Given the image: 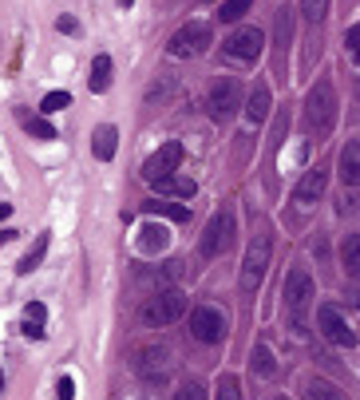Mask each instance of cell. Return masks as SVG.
Here are the masks:
<instances>
[{"instance_id":"6da1fadb","label":"cell","mask_w":360,"mask_h":400,"mask_svg":"<svg viewBox=\"0 0 360 400\" xmlns=\"http://www.w3.org/2000/svg\"><path fill=\"white\" fill-rule=\"evenodd\" d=\"M285 313H289V325L297 329V333H305V321H309V305H313L317 289H313V277H309V270L305 266H297V270H289V277H285Z\"/></svg>"},{"instance_id":"7a4b0ae2","label":"cell","mask_w":360,"mask_h":400,"mask_svg":"<svg viewBox=\"0 0 360 400\" xmlns=\"http://www.w3.org/2000/svg\"><path fill=\"white\" fill-rule=\"evenodd\" d=\"M182 313H187V293L182 289H162L155 297H147V305L139 309V321L147 329H162V325H174Z\"/></svg>"},{"instance_id":"3957f363","label":"cell","mask_w":360,"mask_h":400,"mask_svg":"<svg viewBox=\"0 0 360 400\" xmlns=\"http://www.w3.org/2000/svg\"><path fill=\"white\" fill-rule=\"evenodd\" d=\"M332 119H337V92H332L329 80H317L305 96V127L325 135L332 127Z\"/></svg>"},{"instance_id":"277c9868","label":"cell","mask_w":360,"mask_h":400,"mask_svg":"<svg viewBox=\"0 0 360 400\" xmlns=\"http://www.w3.org/2000/svg\"><path fill=\"white\" fill-rule=\"evenodd\" d=\"M242 107V83L234 76H218V80L210 83V92H206V112L214 123H226L230 115Z\"/></svg>"},{"instance_id":"5b68a950","label":"cell","mask_w":360,"mask_h":400,"mask_svg":"<svg viewBox=\"0 0 360 400\" xmlns=\"http://www.w3.org/2000/svg\"><path fill=\"white\" fill-rule=\"evenodd\" d=\"M210 44H214L210 24H202V20H190V24H182V28L171 36L167 52H171L174 60H190V56H202V52H210Z\"/></svg>"},{"instance_id":"8992f818","label":"cell","mask_w":360,"mask_h":400,"mask_svg":"<svg viewBox=\"0 0 360 400\" xmlns=\"http://www.w3.org/2000/svg\"><path fill=\"white\" fill-rule=\"evenodd\" d=\"M222 52L230 60H237V64H257L262 52H266V32L262 28H237L234 36L222 40Z\"/></svg>"},{"instance_id":"52a82bcc","label":"cell","mask_w":360,"mask_h":400,"mask_svg":"<svg viewBox=\"0 0 360 400\" xmlns=\"http://www.w3.org/2000/svg\"><path fill=\"white\" fill-rule=\"evenodd\" d=\"M230 246H234V214L218 210L202 230V257H222Z\"/></svg>"},{"instance_id":"ba28073f","label":"cell","mask_w":360,"mask_h":400,"mask_svg":"<svg viewBox=\"0 0 360 400\" xmlns=\"http://www.w3.org/2000/svg\"><path fill=\"white\" fill-rule=\"evenodd\" d=\"M269 250H273L269 234H257L253 246L246 250V262H242V289L262 286V277H266V270H269Z\"/></svg>"},{"instance_id":"9c48e42d","label":"cell","mask_w":360,"mask_h":400,"mask_svg":"<svg viewBox=\"0 0 360 400\" xmlns=\"http://www.w3.org/2000/svg\"><path fill=\"white\" fill-rule=\"evenodd\" d=\"M190 337L202 341V345H218L222 337H226V317H222V309L198 305V309L190 313Z\"/></svg>"},{"instance_id":"30bf717a","label":"cell","mask_w":360,"mask_h":400,"mask_svg":"<svg viewBox=\"0 0 360 400\" xmlns=\"http://www.w3.org/2000/svg\"><path fill=\"white\" fill-rule=\"evenodd\" d=\"M317 325H321V333L329 337L332 345H341V349H352L357 345V333L348 329V321L341 317L337 305H317Z\"/></svg>"},{"instance_id":"8fae6325","label":"cell","mask_w":360,"mask_h":400,"mask_svg":"<svg viewBox=\"0 0 360 400\" xmlns=\"http://www.w3.org/2000/svg\"><path fill=\"white\" fill-rule=\"evenodd\" d=\"M178 162H182V143H174V139H171V143H162L151 159L142 162V178H147V182H158V178L174 175Z\"/></svg>"},{"instance_id":"7c38bea8","label":"cell","mask_w":360,"mask_h":400,"mask_svg":"<svg viewBox=\"0 0 360 400\" xmlns=\"http://www.w3.org/2000/svg\"><path fill=\"white\" fill-rule=\"evenodd\" d=\"M167 361H171V352L162 349V345H142V349H135V372H139L142 381H158L167 372Z\"/></svg>"},{"instance_id":"4fadbf2b","label":"cell","mask_w":360,"mask_h":400,"mask_svg":"<svg viewBox=\"0 0 360 400\" xmlns=\"http://www.w3.org/2000/svg\"><path fill=\"white\" fill-rule=\"evenodd\" d=\"M269 107H273V96H269V83L257 80L250 87V96H246V103H242V112H246V119H250V127H262L269 119Z\"/></svg>"},{"instance_id":"5bb4252c","label":"cell","mask_w":360,"mask_h":400,"mask_svg":"<svg viewBox=\"0 0 360 400\" xmlns=\"http://www.w3.org/2000/svg\"><path fill=\"white\" fill-rule=\"evenodd\" d=\"M325 182H329V171H325V167H309V171L301 175V182H297V191H293V198H297L301 207H313L317 198L325 194Z\"/></svg>"},{"instance_id":"9a60e30c","label":"cell","mask_w":360,"mask_h":400,"mask_svg":"<svg viewBox=\"0 0 360 400\" xmlns=\"http://www.w3.org/2000/svg\"><path fill=\"white\" fill-rule=\"evenodd\" d=\"M115 147H119V131L111 127V123L95 127V135H92V155H95V159H99V162L115 159Z\"/></svg>"},{"instance_id":"2e32d148","label":"cell","mask_w":360,"mask_h":400,"mask_svg":"<svg viewBox=\"0 0 360 400\" xmlns=\"http://www.w3.org/2000/svg\"><path fill=\"white\" fill-rule=\"evenodd\" d=\"M158 194H171V198H194L198 194V182L194 178H182V175H167V178H158V182H151Z\"/></svg>"},{"instance_id":"e0dca14e","label":"cell","mask_w":360,"mask_h":400,"mask_svg":"<svg viewBox=\"0 0 360 400\" xmlns=\"http://www.w3.org/2000/svg\"><path fill=\"white\" fill-rule=\"evenodd\" d=\"M341 178H345V187H357L360 182V147H357V139H348V147L341 151Z\"/></svg>"},{"instance_id":"ac0fdd59","label":"cell","mask_w":360,"mask_h":400,"mask_svg":"<svg viewBox=\"0 0 360 400\" xmlns=\"http://www.w3.org/2000/svg\"><path fill=\"white\" fill-rule=\"evenodd\" d=\"M142 214H151V218H171V222H187L190 207L187 202H147Z\"/></svg>"},{"instance_id":"d6986e66","label":"cell","mask_w":360,"mask_h":400,"mask_svg":"<svg viewBox=\"0 0 360 400\" xmlns=\"http://www.w3.org/2000/svg\"><path fill=\"white\" fill-rule=\"evenodd\" d=\"M139 250L142 254H162L167 250V242H171V234H167V226H142L139 230Z\"/></svg>"},{"instance_id":"ffe728a7","label":"cell","mask_w":360,"mask_h":400,"mask_svg":"<svg viewBox=\"0 0 360 400\" xmlns=\"http://www.w3.org/2000/svg\"><path fill=\"white\" fill-rule=\"evenodd\" d=\"M87 83H92V92H95V96H103V92H107V87H111V56H103V52L95 56V60H92V76H87Z\"/></svg>"},{"instance_id":"44dd1931","label":"cell","mask_w":360,"mask_h":400,"mask_svg":"<svg viewBox=\"0 0 360 400\" xmlns=\"http://www.w3.org/2000/svg\"><path fill=\"white\" fill-rule=\"evenodd\" d=\"M20 123H24V131H28L32 139H40V143H52V139H56V127L47 123L44 115H28V112H20Z\"/></svg>"},{"instance_id":"7402d4cb","label":"cell","mask_w":360,"mask_h":400,"mask_svg":"<svg viewBox=\"0 0 360 400\" xmlns=\"http://www.w3.org/2000/svg\"><path fill=\"white\" fill-rule=\"evenodd\" d=\"M44 254H47V234H40V238H36V246H32L28 254L20 257V266H16V270H20V273L40 270V262H44Z\"/></svg>"},{"instance_id":"603a6c76","label":"cell","mask_w":360,"mask_h":400,"mask_svg":"<svg viewBox=\"0 0 360 400\" xmlns=\"http://www.w3.org/2000/svg\"><path fill=\"white\" fill-rule=\"evenodd\" d=\"M250 8H253V0H222L218 20H222V24H237V20L250 12Z\"/></svg>"},{"instance_id":"cb8c5ba5","label":"cell","mask_w":360,"mask_h":400,"mask_svg":"<svg viewBox=\"0 0 360 400\" xmlns=\"http://www.w3.org/2000/svg\"><path fill=\"white\" fill-rule=\"evenodd\" d=\"M305 400H345V392H341L337 384H329V381H309Z\"/></svg>"},{"instance_id":"d4e9b609","label":"cell","mask_w":360,"mask_h":400,"mask_svg":"<svg viewBox=\"0 0 360 400\" xmlns=\"http://www.w3.org/2000/svg\"><path fill=\"white\" fill-rule=\"evenodd\" d=\"M341 262H345V273L348 277H357V234H348L345 238V246H341Z\"/></svg>"},{"instance_id":"484cf974","label":"cell","mask_w":360,"mask_h":400,"mask_svg":"<svg viewBox=\"0 0 360 400\" xmlns=\"http://www.w3.org/2000/svg\"><path fill=\"white\" fill-rule=\"evenodd\" d=\"M325 12H329V0H301V17L309 20V24L325 20Z\"/></svg>"},{"instance_id":"4316f807","label":"cell","mask_w":360,"mask_h":400,"mask_svg":"<svg viewBox=\"0 0 360 400\" xmlns=\"http://www.w3.org/2000/svg\"><path fill=\"white\" fill-rule=\"evenodd\" d=\"M214 400H242V384H237V377H218V397Z\"/></svg>"},{"instance_id":"83f0119b","label":"cell","mask_w":360,"mask_h":400,"mask_svg":"<svg viewBox=\"0 0 360 400\" xmlns=\"http://www.w3.org/2000/svg\"><path fill=\"white\" fill-rule=\"evenodd\" d=\"M63 107H72V96H67V92H47L44 96V103H40V112H63Z\"/></svg>"},{"instance_id":"f1b7e54d","label":"cell","mask_w":360,"mask_h":400,"mask_svg":"<svg viewBox=\"0 0 360 400\" xmlns=\"http://www.w3.org/2000/svg\"><path fill=\"white\" fill-rule=\"evenodd\" d=\"M253 365H257V372H262V377H273V352H269V345H257V349H253Z\"/></svg>"},{"instance_id":"f546056e","label":"cell","mask_w":360,"mask_h":400,"mask_svg":"<svg viewBox=\"0 0 360 400\" xmlns=\"http://www.w3.org/2000/svg\"><path fill=\"white\" fill-rule=\"evenodd\" d=\"M289 36H293V12H289V8H282V12H277V48H285V44H289Z\"/></svg>"},{"instance_id":"4dcf8cb0","label":"cell","mask_w":360,"mask_h":400,"mask_svg":"<svg viewBox=\"0 0 360 400\" xmlns=\"http://www.w3.org/2000/svg\"><path fill=\"white\" fill-rule=\"evenodd\" d=\"M174 400H206V388L198 381H187L178 392H174Z\"/></svg>"},{"instance_id":"1f68e13d","label":"cell","mask_w":360,"mask_h":400,"mask_svg":"<svg viewBox=\"0 0 360 400\" xmlns=\"http://www.w3.org/2000/svg\"><path fill=\"white\" fill-rule=\"evenodd\" d=\"M44 317H47V309L40 302H28V305H24V325H44Z\"/></svg>"},{"instance_id":"d6a6232c","label":"cell","mask_w":360,"mask_h":400,"mask_svg":"<svg viewBox=\"0 0 360 400\" xmlns=\"http://www.w3.org/2000/svg\"><path fill=\"white\" fill-rule=\"evenodd\" d=\"M345 44H348V56L357 60V52H360V24H352V28L345 32Z\"/></svg>"},{"instance_id":"836d02e7","label":"cell","mask_w":360,"mask_h":400,"mask_svg":"<svg viewBox=\"0 0 360 400\" xmlns=\"http://www.w3.org/2000/svg\"><path fill=\"white\" fill-rule=\"evenodd\" d=\"M56 392H60V400H72V397H76V381H72V377H60Z\"/></svg>"},{"instance_id":"e575fe53","label":"cell","mask_w":360,"mask_h":400,"mask_svg":"<svg viewBox=\"0 0 360 400\" xmlns=\"http://www.w3.org/2000/svg\"><path fill=\"white\" fill-rule=\"evenodd\" d=\"M56 28H60V32H76L79 24H76L72 17H60V20H56Z\"/></svg>"},{"instance_id":"d590c367","label":"cell","mask_w":360,"mask_h":400,"mask_svg":"<svg viewBox=\"0 0 360 400\" xmlns=\"http://www.w3.org/2000/svg\"><path fill=\"white\" fill-rule=\"evenodd\" d=\"M4 218H12V202H0V222Z\"/></svg>"},{"instance_id":"8d00e7d4","label":"cell","mask_w":360,"mask_h":400,"mask_svg":"<svg viewBox=\"0 0 360 400\" xmlns=\"http://www.w3.org/2000/svg\"><path fill=\"white\" fill-rule=\"evenodd\" d=\"M12 238H16V230H0V246H8Z\"/></svg>"},{"instance_id":"74e56055","label":"cell","mask_w":360,"mask_h":400,"mask_svg":"<svg viewBox=\"0 0 360 400\" xmlns=\"http://www.w3.org/2000/svg\"><path fill=\"white\" fill-rule=\"evenodd\" d=\"M119 4H123V8H131V4H135V0H119Z\"/></svg>"},{"instance_id":"f35d334b","label":"cell","mask_w":360,"mask_h":400,"mask_svg":"<svg viewBox=\"0 0 360 400\" xmlns=\"http://www.w3.org/2000/svg\"><path fill=\"white\" fill-rule=\"evenodd\" d=\"M0 392H4V372H0Z\"/></svg>"},{"instance_id":"ab89813d","label":"cell","mask_w":360,"mask_h":400,"mask_svg":"<svg viewBox=\"0 0 360 400\" xmlns=\"http://www.w3.org/2000/svg\"><path fill=\"white\" fill-rule=\"evenodd\" d=\"M198 4H210V0H198Z\"/></svg>"},{"instance_id":"60d3db41","label":"cell","mask_w":360,"mask_h":400,"mask_svg":"<svg viewBox=\"0 0 360 400\" xmlns=\"http://www.w3.org/2000/svg\"><path fill=\"white\" fill-rule=\"evenodd\" d=\"M277 400H285V397H277Z\"/></svg>"}]
</instances>
